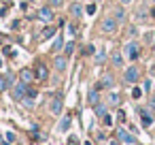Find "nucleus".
Returning <instances> with one entry per match:
<instances>
[{"label": "nucleus", "instance_id": "f257e3e1", "mask_svg": "<svg viewBox=\"0 0 155 145\" xmlns=\"http://www.w3.org/2000/svg\"><path fill=\"white\" fill-rule=\"evenodd\" d=\"M49 111H51V115H62V109H64V100H62V96L60 94H55L49 102Z\"/></svg>", "mask_w": 155, "mask_h": 145}, {"label": "nucleus", "instance_id": "f03ea898", "mask_svg": "<svg viewBox=\"0 0 155 145\" xmlns=\"http://www.w3.org/2000/svg\"><path fill=\"white\" fill-rule=\"evenodd\" d=\"M138 56H140V47H138V43H136V41L127 43V45H125V58L134 62V60H138Z\"/></svg>", "mask_w": 155, "mask_h": 145}, {"label": "nucleus", "instance_id": "7ed1b4c3", "mask_svg": "<svg viewBox=\"0 0 155 145\" xmlns=\"http://www.w3.org/2000/svg\"><path fill=\"white\" fill-rule=\"evenodd\" d=\"M123 79H125V83H136V81L140 79L138 68H136V66H127V68H125V73H123Z\"/></svg>", "mask_w": 155, "mask_h": 145}, {"label": "nucleus", "instance_id": "20e7f679", "mask_svg": "<svg viewBox=\"0 0 155 145\" xmlns=\"http://www.w3.org/2000/svg\"><path fill=\"white\" fill-rule=\"evenodd\" d=\"M11 94H13L15 100H24V98L28 96V88H26V83H24V81H21V83H15Z\"/></svg>", "mask_w": 155, "mask_h": 145}, {"label": "nucleus", "instance_id": "39448f33", "mask_svg": "<svg viewBox=\"0 0 155 145\" xmlns=\"http://www.w3.org/2000/svg\"><path fill=\"white\" fill-rule=\"evenodd\" d=\"M117 24H119V22H117L115 17H106V19L102 22V26H100V28H102V32H104V34H113V32L117 30Z\"/></svg>", "mask_w": 155, "mask_h": 145}, {"label": "nucleus", "instance_id": "423d86ee", "mask_svg": "<svg viewBox=\"0 0 155 145\" xmlns=\"http://www.w3.org/2000/svg\"><path fill=\"white\" fill-rule=\"evenodd\" d=\"M117 139L121 141V143H127V145H136L138 141H136V136L134 134H130V132H125L123 128H117Z\"/></svg>", "mask_w": 155, "mask_h": 145}, {"label": "nucleus", "instance_id": "0eeeda50", "mask_svg": "<svg viewBox=\"0 0 155 145\" xmlns=\"http://www.w3.org/2000/svg\"><path fill=\"white\" fill-rule=\"evenodd\" d=\"M113 83H115L113 75H110V73H106V75L102 77V81H98V83H96V90H98V92H102V90H106V88H113Z\"/></svg>", "mask_w": 155, "mask_h": 145}, {"label": "nucleus", "instance_id": "6e6552de", "mask_svg": "<svg viewBox=\"0 0 155 145\" xmlns=\"http://www.w3.org/2000/svg\"><path fill=\"white\" fill-rule=\"evenodd\" d=\"M53 66H55L58 73H64L66 66H68V56H58V58L53 60Z\"/></svg>", "mask_w": 155, "mask_h": 145}, {"label": "nucleus", "instance_id": "1a4fd4ad", "mask_svg": "<svg viewBox=\"0 0 155 145\" xmlns=\"http://www.w3.org/2000/svg\"><path fill=\"white\" fill-rule=\"evenodd\" d=\"M47 75H49V71H47V66H45V64H36V71H34V77H36L38 81H45V79H47Z\"/></svg>", "mask_w": 155, "mask_h": 145}, {"label": "nucleus", "instance_id": "9d476101", "mask_svg": "<svg viewBox=\"0 0 155 145\" xmlns=\"http://www.w3.org/2000/svg\"><path fill=\"white\" fill-rule=\"evenodd\" d=\"M38 17H41L43 22H47V24H49V22L53 19V11H51L49 7H43V9L38 11Z\"/></svg>", "mask_w": 155, "mask_h": 145}, {"label": "nucleus", "instance_id": "9b49d317", "mask_svg": "<svg viewBox=\"0 0 155 145\" xmlns=\"http://www.w3.org/2000/svg\"><path fill=\"white\" fill-rule=\"evenodd\" d=\"M113 17H115L119 24L125 22V9H123V7H115V9H113Z\"/></svg>", "mask_w": 155, "mask_h": 145}, {"label": "nucleus", "instance_id": "f8f14e48", "mask_svg": "<svg viewBox=\"0 0 155 145\" xmlns=\"http://www.w3.org/2000/svg\"><path fill=\"white\" fill-rule=\"evenodd\" d=\"M119 102H121L119 92H108V105L110 107H119Z\"/></svg>", "mask_w": 155, "mask_h": 145}, {"label": "nucleus", "instance_id": "ddd939ff", "mask_svg": "<svg viewBox=\"0 0 155 145\" xmlns=\"http://www.w3.org/2000/svg\"><path fill=\"white\" fill-rule=\"evenodd\" d=\"M70 124H72V117H70V115H66V117H62V122H60L58 130H60V132H66V130L70 128Z\"/></svg>", "mask_w": 155, "mask_h": 145}, {"label": "nucleus", "instance_id": "4468645a", "mask_svg": "<svg viewBox=\"0 0 155 145\" xmlns=\"http://www.w3.org/2000/svg\"><path fill=\"white\" fill-rule=\"evenodd\" d=\"M110 62H113V66H121L123 64V56H121V51H113V56H110Z\"/></svg>", "mask_w": 155, "mask_h": 145}, {"label": "nucleus", "instance_id": "2eb2a0df", "mask_svg": "<svg viewBox=\"0 0 155 145\" xmlns=\"http://www.w3.org/2000/svg\"><path fill=\"white\" fill-rule=\"evenodd\" d=\"M70 13H72L74 17H81V15H83V7H81L79 2H72V5H70Z\"/></svg>", "mask_w": 155, "mask_h": 145}, {"label": "nucleus", "instance_id": "dca6fc26", "mask_svg": "<svg viewBox=\"0 0 155 145\" xmlns=\"http://www.w3.org/2000/svg\"><path fill=\"white\" fill-rule=\"evenodd\" d=\"M19 77H21V81H24V83H28V81H32V77H34V73H32L30 68H24V71L19 73Z\"/></svg>", "mask_w": 155, "mask_h": 145}, {"label": "nucleus", "instance_id": "f3484780", "mask_svg": "<svg viewBox=\"0 0 155 145\" xmlns=\"http://www.w3.org/2000/svg\"><path fill=\"white\" fill-rule=\"evenodd\" d=\"M94 113H96L98 117H104V115H106V105H102V102L94 105Z\"/></svg>", "mask_w": 155, "mask_h": 145}, {"label": "nucleus", "instance_id": "a211bd4d", "mask_svg": "<svg viewBox=\"0 0 155 145\" xmlns=\"http://www.w3.org/2000/svg\"><path fill=\"white\" fill-rule=\"evenodd\" d=\"M140 115H142V124H144V126H151V124H153V117H151V113H149L147 109H140Z\"/></svg>", "mask_w": 155, "mask_h": 145}, {"label": "nucleus", "instance_id": "6ab92c4d", "mask_svg": "<svg viewBox=\"0 0 155 145\" xmlns=\"http://www.w3.org/2000/svg\"><path fill=\"white\" fill-rule=\"evenodd\" d=\"M55 32H58V28H55V26H47V28L43 30V39H51Z\"/></svg>", "mask_w": 155, "mask_h": 145}, {"label": "nucleus", "instance_id": "aec40b11", "mask_svg": "<svg viewBox=\"0 0 155 145\" xmlns=\"http://www.w3.org/2000/svg\"><path fill=\"white\" fill-rule=\"evenodd\" d=\"M136 19H138V22L147 19V7H140V9L136 11Z\"/></svg>", "mask_w": 155, "mask_h": 145}, {"label": "nucleus", "instance_id": "412c9836", "mask_svg": "<svg viewBox=\"0 0 155 145\" xmlns=\"http://www.w3.org/2000/svg\"><path fill=\"white\" fill-rule=\"evenodd\" d=\"M94 60H96V62H98V64H102V62H104V60H106V51H104V49H100V51H98V54H96V58H94Z\"/></svg>", "mask_w": 155, "mask_h": 145}, {"label": "nucleus", "instance_id": "4be33fe9", "mask_svg": "<svg viewBox=\"0 0 155 145\" xmlns=\"http://www.w3.org/2000/svg\"><path fill=\"white\" fill-rule=\"evenodd\" d=\"M62 45H64V36H58V39H55V43H53V51H60V49H62Z\"/></svg>", "mask_w": 155, "mask_h": 145}, {"label": "nucleus", "instance_id": "5701e85b", "mask_svg": "<svg viewBox=\"0 0 155 145\" xmlns=\"http://www.w3.org/2000/svg\"><path fill=\"white\" fill-rule=\"evenodd\" d=\"M72 51H74V43H72V41H68V43H66V51H64V56H68V58H70V56H72Z\"/></svg>", "mask_w": 155, "mask_h": 145}, {"label": "nucleus", "instance_id": "b1692460", "mask_svg": "<svg viewBox=\"0 0 155 145\" xmlns=\"http://www.w3.org/2000/svg\"><path fill=\"white\" fill-rule=\"evenodd\" d=\"M89 102H91V105H98V90H96V88L89 92Z\"/></svg>", "mask_w": 155, "mask_h": 145}, {"label": "nucleus", "instance_id": "393cba45", "mask_svg": "<svg viewBox=\"0 0 155 145\" xmlns=\"http://www.w3.org/2000/svg\"><path fill=\"white\" fill-rule=\"evenodd\" d=\"M142 92H144V90H140V88H134V90H132V98H134V100H138V98L142 96Z\"/></svg>", "mask_w": 155, "mask_h": 145}, {"label": "nucleus", "instance_id": "a878e982", "mask_svg": "<svg viewBox=\"0 0 155 145\" xmlns=\"http://www.w3.org/2000/svg\"><path fill=\"white\" fill-rule=\"evenodd\" d=\"M87 15H96V5H87Z\"/></svg>", "mask_w": 155, "mask_h": 145}, {"label": "nucleus", "instance_id": "bb28decb", "mask_svg": "<svg viewBox=\"0 0 155 145\" xmlns=\"http://www.w3.org/2000/svg\"><path fill=\"white\" fill-rule=\"evenodd\" d=\"M51 7H64V0H49Z\"/></svg>", "mask_w": 155, "mask_h": 145}, {"label": "nucleus", "instance_id": "cd10ccee", "mask_svg": "<svg viewBox=\"0 0 155 145\" xmlns=\"http://www.w3.org/2000/svg\"><path fill=\"white\" fill-rule=\"evenodd\" d=\"M94 51H96V49H94V47H91V45H87V47H85V49H83V54H87V56H91V54H94Z\"/></svg>", "mask_w": 155, "mask_h": 145}, {"label": "nucleus", "instance_id": "c85d7f7f", "mask_svg": "<svg viewBox=\"0 0 155 145\" xmlns=\"http://www.w3.org/2000/svg\"><path fill=\"white\" fill-rule=\"evenodd\" d=\"M28 96H30V98H36V90H34V88H28Z\"/></svg>", "mask_w": 155, "mask_h": 145}, {"label": "nucleus", "instance_id": "c756f323", "mask_svg": "<svg viewBox=\"0 0 155 145\" xmlns=\"http://www.w3.org/2000/svg\"><path fill=\"white\" fill-rule=\"evenodd\" d=\"M68 145H79V139H77V136H70V139H68Z\"/></svg>", "mask_w": 155, "mask_h": 145}, {"label": "nucleus", "instance_id": "7c9ffc66", "mask_svg": "<svg viewBox=\"0 0 155 145\" xmlns=\"http://www.w3.org/2000/svg\"><path fill=\"white\" fill-rule=\"evenodd\" d=\"M149 109H155V94L149 98Z\"/></svg>", "mask_w": 155, "mask_h": 145}, {"label": "nucleus", "instance_id": "2f4dec72", "mask_svg": "<svg viewBox=\"0 0 155 145\" xmlns=\"http://www.w3.org/2000/svg\"><path fill=\"white\" fill-rule=\"evenodd\" d=\"M2 51H5V54H7V56H13V54H15V51H13V47H5V49H2Z\"/></svg>", "mask_w": 155, "mask_h": 145}, {"label": "nucleus", "instance_id": "473e14b6", "mask_svg": "<svg viewBox=\"0 0 155 145\" xmlns=\"http://www.w3.org/2000/svg\"><path fill=\"white\" fill-rule=\"evenodd\" d=\"M117 119L123 122V119H125V113H123V111H117Z\"/></svg>", "mask_w": 155, "mask_h": 145}, {"label": "nucleus", "instance_id": "72a5a7b5", "mask_svg": "<svg viewBox=\"0 0 155 145\" xmlns=\"http://www.w3.org/2000/svg\"><path fill=\"white\" fill-rule=\"evenodd\" d=\"M7 141L13 143V141H15V134H13V132H7Z\"/></svg>", "mask_w": 155, "mask_h": 145}, {"label": "nucleus", "instance_id": "f704fd0d", "mask_svg": "<svg viewBox=\"0 0 155 145\" xmlns=\"http://www.w3.org/2000/svg\"><path fill=\"white\" fill-rule=\"evenodd\" d=\"M5 88H7V81H5L2 75H0V90H5Z\"/></svg>", "mask_w": 155, "mask_h": 145}, {"label": "nucleus", "instance_id": "c9c22d12", "mask_svg": "<svg viewBox=\"0 0 155 145\" xmlns=\"http://www.w3.org/2000/svg\"><path fill=\"white\" fill-rule=\"evenodd\" d=\"M149 90H151V79L144 81V92H149Z\"/></svg>", "mask_w": 155, "mask_h": 145}, {"label": "nucleus", "instance_id": "e433bc0d", "mask_svg": "<svg viewBox=\"0 0 155 145\" xmlns=\"http://www.w3.org/2000/svg\"><path fill=\"white\" fill-rule=\"evenodd\" d=\"M102 119H104V124H108V126H110V124H113V119H110V115H104V117H102Z\"/></svg>", "mask_w": 155, "mask_h": 145}, {"label": "nucleus", "instance_id": "4c0bfd02", "mask_svg": "<svg viewBox=\"0 0 155 145\" xmlns=\"http://www.w3.org/2000/svg\"><path fill=\"white\" fill-rule=\"evenodd\" d=\"M119 2H121V5H130V2H132V0H119Z\"/></svg>", "mask_w": 155, "mask_h": 145}, {"label": "nucleus", "instance_id": "58836bf2", "mask_svg": "<svg viewBox=\"0 0 155 145\" xmlns=\"http://www.w3.org/2000/svg\"><path fill=\"white\" fill-rule=\"evenodd\" d=\"M153 54H155V43H153Z\"/></svg>", "mask_w": 155, "mask_h": 145}, {"label": "nucleus", "instance_id": "ea45409f", "mask_svg": "<svg viewBox=\"0 0 155 145\" xmlns=\"http://www.w3.org/2000/svg\"><path fill=\"white\" fill-rule=\"evenodd\" d=\"M0 64H2V60H0Z\"/></svg>", "mask_w": 155, "mask_h": 145}, {"label": "nucleus", "instance_id": "a19ab883", "mask_svg": "<svg viewBox=\"0 0 155 145\" xmlns=\"http://www.w3.org/2000/svg\"><path fill=\"white\" fill-rule=\"evenodd\" d=\"M153 2H155V0H153Z\"/></svg>", "mask_w": 155, "mask_h": 145}]
</instances>
